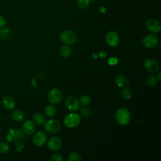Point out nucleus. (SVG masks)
Segmentation results:
<instances>
[{"label": "nucleus", "mask_w": 161, "mask_h": 161, "mask_svg": "<svg viewBox=\"0 0 161 161\" xmlns=\"http://www.w3.org/2000/svg\"><path fill=\"white\" fill-rule=\"evenodd\" d=\"M115 118L119 125L125 126L130 123L131 120V113L128 109L120 108L116 111Z\"/></svg>", "instance_id": "nucleus-1"}, {"label": "nucleus", "mask_w": 161, "mask_h": 161, "mask_svg": "<svg viewBox=\"0 0 161 161\" xmlns=\"http://www.w3.org/2000/svg\"><path fill=\"white\" fill-rule=\"evenodd\" d=\"M80 123V116L75 113H70L65 116L64 119L65 126L68 128H74Z\"/></svg>", "instance_id": "nucleus-2"}, {"label": "nucleus", "mask_w": 161, "mask_h": 161, "mask_svg": "<svg viewBox=\"0 0 161 161\" xmlns=\"http://www.w3.org/2000/svg\"><path fill=\"white\" fill-rule=\"evenodd\" d=\"M60 41L65 45H70L75 43L77 41V35L76 33L70 30H67L63 31L59 36Z\"/></svg>", "instance_id": "nucleus-3"}, {"label": "nucleus", "mask_w": 161, "mask_h": 161, "mask_svg": "<svg viewBox=\"0 0 161 161\" xmlns=\"http://www.w3.org/2000/svg\"><path fill=\"white\" fill-rule=\"evenodd\" d=\"M61 128V124L58 119H50L43 123L44 130L49 133H56Z\"/></svg>", "instance_id": "nucleus-4"}, {"label": "nucleus", "mask_w": 161, "mask_h": 161, "mask_svg": "<svg viewBox=\"0 0 161 161\" xmlns=\"http://www.w3.org/2000/svg\"><path fill=\"white\" fill-rule=\"evenodd\" d=\"M63 99V94L58 88L52 89L47 94V99L52 104H57L61 102Z\"/></svg>", "instance_id": "nucleus-5"}, {"label": "nucleus", "mask_w": 161, "mask_h": 161, "mask_svg": "<svg viewBox=\"0 0 161 161\" xmlns=\"http://www.w3.org/2000/svg\"><path fill=\"white\" fill-rule=\"evenodd\" d=\"M158 43V38L155 34H147L142 39V45L147 48L155 47Z\"/></svg>", "instance_id": "nucleus-6"}, {"label": "nucleus", "mask_w": 161, "mask_h": 161, "mask_svg": "<svg viewBox=\"0 0 161 161\" xmlns=\"http://www.w3.org/2000/svg\"><path fill=\"white\" fill-rule=\"evenodd\" d=\"M143 65L145 70L151 74H155L160 69L158 62L157 60L151 58L146 59L144 62Z\"/></svg>", "instance_id": "nucleus-7"}, {"label": "nucleus", "mask_w": 161, "mask_h": 161, "mask_svg": "<svg viewBox=\"0 0 161 161\" xmlns=\"http://www.w3.org/2000/svg\"><path fill=\"white\" fill-rule=\"evenodd\" d=\"M107 44L110 47H116L120 42L119 34L114 31H110L107 33L105 36Z\"/></svg>", "instance_id": "nucleus-8"}, {"label": "nucleus", "mask_w": 161, "mask_h": 161, "mask_svg": "<svg viewBox=\"0 0 161 161\" xmlns=\"http://www.w3.org/2000/svg\"><path fill=\"white\" fill-rule=\"evenodd\" d=\"M65 106L68 110L72 112L77 111L80 106L79 99L74 96H68L65 100Z\"/></svg>", "instance_id": "nucleus-9"}, {"label": "nucleus", "mask_w": 161, "mask_h": 161, "mask_svg": "<svg viewBox=\"0 0 161 161\" xmlns=\"http://www.w3.org/2000/svg\"><path fill=\"white\" fill-rule=\"evenodd\" d=\"M47 140V136L46 133L42 131L36 132L33 136L32 141L33 144L36 147H42Z\"/></svg>", "instance_id": "nucleus-10"}, {"label": "nucleus", "mask_w": 161, "mask_h": 161, "mask_svg": "<svg viewBox=\"0 0 161 161\" xmlns=\"http://www.w3.org/2000/svg\"><path fill=\"white\" fill-rule=\"evenodd\" d=\"M62 140L58 136L50 138L47 143L48 148L52 151H57L61 148L62 146Z\"/></svg>", "instance_id": "nucleus-11"}, {"label": "nucleus", "mask_w": 161, "mask_h": 161, "mask_svg": "<svg viewBox=\"0 0 161 161\" xmlns=\"http://www.w3.org/2000/svg\"><path fill=\"white\" fill-rule=\"evenodd\" d=\"M146 28L147 30L153 33H158L161 30L160 23L155 19H150L146 22Z\"/></svg>", "instance_id": "nucleus-12"}, {"label": "nucleus", "mask_w": 161, "mask_h": 161, "mask_svg": "<svg viewBox=\"0 0 161 161\" xmlns=\"http://www.w3.org/2000/svg\"><path fill=\"white\" fill-rule=\"evenodd\" d=\"M2 104L3 107L8 111H13L16 106L14 99L10 96H5L2 99Z\"/></svg>", "instance_id": "nucleus-13"}, {"label": "nucleus", "mask_w": 161, "mask_h": 161, "mask_svg": "<svg viewBox=\"0 0 161 161\" xmlns=\"http://www.w3.org/2000/svg\"><path fill=\"white\" fill-rule=\"evenodd\" d=\"M23 131L26 135H31L35 131V125L33 121L26 120L23 124Z\"/></svg>", "instance_id": "nucleus-14"}, {"label": "nucleus", "mask_w": 161, "mask_h": 161, "mask_svg": "<svg viewBox=\"0 0 161 161\" xmlns=\"http://www.w3.org/2000/svg\"><path fill=\"white\" fill-rule=\"evenodd\" d=\"M116 84L121 88H126L129 86V80L128 79L123 75H119L117 76L115 79Z\"/></svg>", "instance_id": "nucleus-15"}, {"label": "nucleus", "mask_w": 161, "mask_h": 161, "mask_svg": "<svg viewBox=\"0 0 161 161\" xmlns=\"http://www.w3.org/2000/svg\"><path fill=\"white\" fill-rule=\"evenodd\" d=\"M11 118L16 122H21L25 118V113L20 109H16L12 112Z\"/></svg>", "instance_id": "nucleus-16"}, {"label": "nucleus", "mask_w": 161, "mask_h": 161, "mask_svg": "<svg viewBox=\"0 0 161 161\" xmlns=\"http://www.w3.org/2000/svg\"><path fill=\"white\" fill-rule=\"evenodd\" d=\"M60 53L62 57L64 58H68L72 54V49L67 45H64L60 49Z\"/></svg>", "instance_id": "nucleus-17"}, {"label": "nucleus", "mask_w": 161, "mask_h": 161, "mask_svg": "<svg viewBox=\"0 0 161 161\" xmlns=\"http://www.w3.org/2000/svg\"><path fill=\"white\" fill-rule=\"evenodd\" d=\"M33 121L35 123L37 124V125H43V123L45 122V116L39 113H35L33 115Z\"/></svg>", "instance_id": "nucleus-18"}, {"label": "nucleus", "mask_w": 161, "mask_h": 161, "mask_svg": "<svg viewBox=\"0 0 161 161\" xmlns=\"http://www.w3.org/2000/svg\"><path fill=\"white\" fill-rule=\"evenodd\" d=\"M57 112L56 108L53 106V104H49L45 108V114L48 117L53 116Z\"/></svg>", "instance_id": "nucleus-19"}, {"label": "nucleus", "mask_w": 161, "mask_h": 161, "mask_svg": "<svg viewBox=\"0 0 161 161\" xmlns=\"http://www.w3.org/2000/svg\"><path fill=\"white\" fill-rule=\"evenodd\" d=\"M146 84L148 86V87H153L156 85L157 82V77L155 75H149L147 79H146Z\"/></svg>", "instance_id": "nucleus-20"}, {"label": "nucleus", "mask_w": 161, "mask_h": 161, "mask_svg": "<svg viewBox=\"0 0 161 161\" xmlns=\"http://www.w3.org/2000/svg\"><path fill=\"white\" fill-rule=\"evenodd\" d=\"M79 101L82 106H87L91 103V98L87 95H82L80 97Z\"/></svg>", "instance_id": "nucleus-21"}, {"label": "nucleus", "mask_w": 161, "mask_h": 161, "mask_svg": "<svg viewBox=\"0 0 161 161\" xmlns=\"http://www.w3.org/2000/svg\"><path fill=\"white\" fill-rule=\"evenodd\" d=\"M91 2V0H77V4L80 9H84L89 6Z\"/></svg>", "instance_id": "nucleus-22"}, {"label": "nucleus", "mask_w": 161, "mask_h": 161, "mask_svg": "<svg viewBox=\"0 0 161 161\" xmlns=\"http://www.w3.org/2000/svg\"><path fill=\"white\" fill-rule=\"evenodd\" d=\"M121 96L123 99L128 100L131 97V92L127 87L123 88V89L122 90V91L121 92Z\"/></svg>", "instance_id": "nucleus-23"}, {"label": "nucleus", "mask_w": 161, "mask_h": 161, "mask_svg": "<svg viewBox=\"0 0 161 161\" xmlns=\"http://www.w3.org/2000/svg\"><path fill=\"white\" fill-rule=\"evenodd\" d=\"M68 160L69 161H80L82 160V158L79 153H78L77 152H74L69 154Z\"/></svg>", "instance_id": "nucleus-24"}, {"label": "nucleus", "mask_w": 161, "mask_h": 161, "mask_svg": "<svg viewBox=\"0 0 161 161\" xmlns=\"http://www.w3.org/2000/svg\"><path fill=\"white\" fill-rule=\"evenodd\" d=\"M80 114L83 118H88L91 114V111L86 106H83L80 109Z\"/></svg>", "instance_id": "nucleus-25"}, {"label": "nucleus", "mask_w": 161, "mask_h": 161, "mask_svg": "<svg viewBox=\"0 0 161 161\" xmlns=\"http://www.w3.org/2000/svg\"><path fill=\"white\" fill-rule=\"evenodd\" d=\"M9 150V145L6 142H1L0 143V152L2 153H7Z\"/></svg>", "instance_id": "nucleus-26"}, {"label": "nucleus", "mask_w": 161, "mask_h": 161, "mask_svg": "<svg viewBox=\"0 0 161 161\" xmlns=\"http://www.w3.org/2000/svg\"><path fill=\"white\" fill-rule=\"evenodd\" d=\"M50 160L51 161H62L63 157L61 154L60 153H55L52 155L50 158Z\"/></svg>", "instance_id": "nucleus-27"}, {"label": "nucleus", "mask_w": 161, "mask_h": 161, "mask_svg": "<svg viewBox=\"0 0 161 161\" xmlns=\"http://www.w3.org/2000/svg\"><path fill=\"white\" fill-rule=\"evenodd\" d=\"M118 58H116V57H111V58H109L108 60V63L109 65H116L118 64Z\"/></svg>", "instance_id": "nucleus-28"}, {"label": "nucleus", "mask_w": 161, "mask_h": 161, "mask_svg": "<svg viewBox=\"0 0 161 161\" xmlns=\"http://www.w3.org/2000/svg\"><path fill=\"white\" fill-rule=\"evenodd\" d=\"M6 20L5 18L3 15L0 14V28H3L6 25Z\"/></svg>", "instance_id": "nucleus-29"}, {"label": "nucleus", "mask_w": 161, "mask_h": 161, "mask_svg": "<svg viewBox=\"0 0 161 161\" xmlns=\"http://www.w3.org/2000/svg\"><path fill=\"white\" fill-rule=\"evenodd\" d=\"M99 56L101 57V58H104L106 57V53L104 51V50H101L99 53Z\"/></svg>", "instance_id": "nucleus-30"}, {"label": "nucleus", "mask_w": 161, "mask_h": 161, "mask_svg": "<svg viewBox=\"0 0 161 161\" xmlns=\"http://www.w3.org/2000/svg\"><path fill=\"white\" fill-rule=\"evenodd\" d=\"M160 75H161V73H160V72H158V74H157V80L158 81H159V82H160L161 81V78H160Z\"/></svg>", "instance_id": "nucleus-31"}, {"label": "nucleus", "mask_w": 161, "mask_h": 161, "mask_svg": "<svg viewBox=\"0 0 161 161\" xmlns=\"http://www.w3.org/2000/svg\"><path fill=\"white\" fill-rule=\"evenodd\" d=\"M100 10H101L100 11H101V13H103L106 11V9L104 7H100Z\"/></svg>", "instance_id": "nucleus-32"}, {"label": "nucleus", "mask_w": 161, "mask_h": 161, "mask_svg": "<svg viewBox=\"0 0 161 161\" xmlns=\"http://www.w3.org/2000/svg\"><path fill=\"white\" fill-rule=\"evenodd\" d=\"M0 140H1V137H0Z\"/></svg>", "instance_id": "nucleus-33"}]
</instances>
